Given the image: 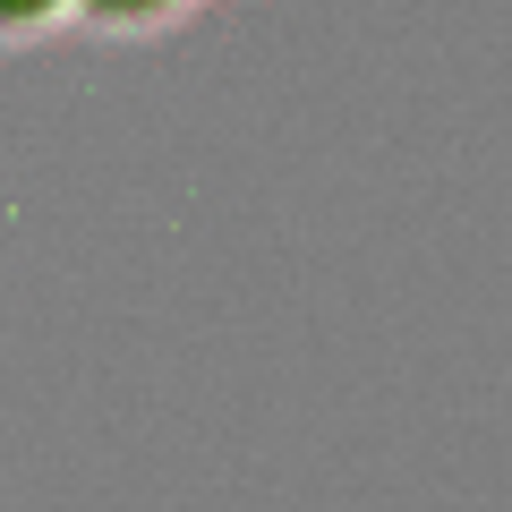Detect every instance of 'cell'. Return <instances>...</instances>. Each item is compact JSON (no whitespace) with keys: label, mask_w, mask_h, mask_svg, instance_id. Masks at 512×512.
I'll list each match as a JSON object with an SVG mask.
<instances>
[{"label":"cell","mask_w":512,"mask_h":512,"mask_svg":"<svg viewBox=\"0 0 512 512\" xmlns=\"http://www.w3.org/2000/svg\"><path fill=\"white\" fill-rule=\"evenodd\" d=\"M52 0H0V26H26V18H43Z\"/></svg>","instance_id":"cell-2"},{"label":"cell","mask_w":512,"mask_h":512,"mask_svg":"<svg viewBox=\"0 0 512 512\" xmlns=\"http://www.w3.org/2000/svg\"><path fill=\"white\" fill-rule=\"evenodd\" d=\"M103 18H154V9H171V0H94Z\"/></svg>","instance_id":"cell-1"}]
</instances>
